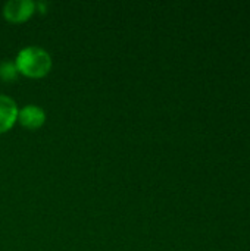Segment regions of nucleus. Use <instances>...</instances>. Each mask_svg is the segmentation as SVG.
<instances>
[{"label": "nucleus", "mask_w": 250, "mask_h": 251, "mask_svg": "<svg viewBox=\"0 0 250 251\" xmlns=\"http://www.w3.org/2000/svg\"><path fill=\"white\" fill-rule=\"evenodd\" d=\"M35 10V3L31 0H9L3 7V15L10 22L27 21Z\"/></svg>", "instance_id": "2"}, {"label": "nucleus", "mask_w": 250, "mask_h": 251, "mask_svg": "<svg viewBox=\"0 0 250 251\" xmlns=\"http://www.w3.org/2000/svg\"><path fill=\"white\" fill-rule=\"evenodd\" d=\"M15 65L19 74H24L29 78H40L49 74L52 68V57L44 49L29 46L18 53Z\"/></svg>", "instance_id": "1"}, {"label": "nucleus", "mask_w": 250, "mask_h": 251, "mask_svg": "<svg viewBox=\"0 0 250 251\" xmlns=\"http://www.w3.org/2000/svg\"><path fill=\"white\" fill-rule=\"evenodd\" d=\"M18 68L15 65V62H10V60H3L0 63V78L3 81H12V79H16L18 76Z\"/></svg>", "instance_id": "5"}, {"label": "nucleus", "mask_w": 250, "mask_h": 251, "mask_svg": "<svg viewBox=\"0 0 250 251\" xmlns=\"http://www.w3.org/2000/svg\"><path fill=\"white\" fill-rule=\"evenodd\" d=\"M18 121L22 126L28 129H37L40 128L46 121V113L41 107L35 104H28L18 110Z\"/></svg>", "instance_id": "3"}, {"label": "nucleus", "mask_w": 250, "mask_h": 251, "mask_svg": "<svg viewBox=\"0 0 250 251\" xmlns=\"http://www.w3.org/2000/svg\"><path fill=\"white\" fill-rule=\"evenodd\" d=\"M18 110L19 109L13 99L0 94V134L13 126L18 121Z\"/></svg>", "instance_id": "4"}]
</instances>
